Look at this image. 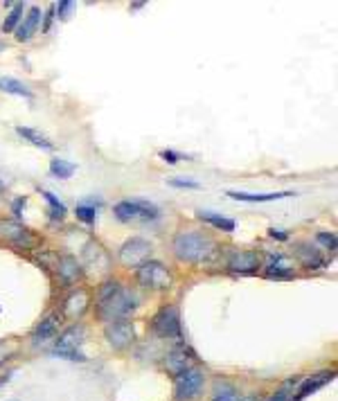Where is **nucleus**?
<instances>
[{"label":"nucleus","instance_id":"obj_34","mask_svg":"<svg viewBox=\"0 0 338 401\" xmlns=\"http://www.w3.org/2000/svg\"><path fill=\"white\" fill-rule=\"evenodd\" d=\"M172 187H183V190H199V181H192V178H169L167 181Z\"/></svg>","mask_w":338,"mask_h":401},{"label":"nucleus","instance_id":"obj_15","mask_svg":"<svg viewBox=\"0 0 338 401\" xmlns=\"http://www.w3.org/2000/svg\"><path fill=\"white\" fill-rule=\"evenodd\" d=\"M336 372H320V374H313L311 379L302 381L300 386H297L295 395H291V399L289 401H304L309 395H313V392H318L320 388H325L329 381H334Z\"/></svg>","mask_w":338,"mask_h":401},{"label":"nucleus","instance_id":"obj_38","mask_svg":"<svg viewBox=\"0 0 338 401\" xmlns=\"http://www.w3.org/2000/svg\"><path fill=\"white\" fill-rule=\"evenodd\" d=\"M269 235H271V237H275L278 241H286V239H289V235H286V232L275 230V228H271V230H269Z\"/></svg>","mask_w":338,"mask_h":401},{"label":"nucleus","instance_id":"obj_29","mask_svg":"<svg viewBox=\"0 0 338 401\" xmlns=\"http://www.w3.org/2000/svg\"><path fill=\"white\" fill-rule=\"evenodd\" d=\"M295 386H297V379H289V381H284V383H282V388H280L269 401H289V399H291V392H293Z\"/></svg>","mask_w":338,"mask_h":401},{"label":"nucleus","instance_id":"obj_36","mask_svg":"<svg viewBox=\"0 0 338 401\" xmlns=\"http://www.w3.org/2000/svg\"><path fill=\"white\" fill-rule=\"evenodd\" d=\"M70 7H72V3H68V0H63V3L54 5V12L59 14V19H66L68 12H70Z\"/></svg>","mask_w":338,"mask_h":401},{"label":"nucleus","instance_id":"obj_35","mask_svg":"<svg viewBox=\"0 0 338 401\" xmlns=\"http://www.w3.org/2000/svg\"><path fill=\"white\" fill-rule=\"evenodd\" d=\"M54 5L50 7V10L45 12V16H43V23H41V30L43 32H50V28H52V19H54Z\"/></svg>","mask_w":338,"mask_h":401},{"label":"nucleus","instance_id":"obj_10","mask_svg":"<svg viewBox=\"0 0 338 401\" xmlns=\"http://www.w3.org/2000/svg\"><path fill=\"white\" fill-rule=\"evenodd\" d=\"M225 266L235 275H253L260 271L262 255L257 250H235L225 261Z\"/></svg>","mask_w":338,"mask_h":401},{"label":"nucleus","instance_id":"obj_22","mask_svg":"<svg viewBox=\"0 0 338 401\" xmlns=\"http://www.w3.org/2000/svg\"><path fill=\"white\" fill-rule=\"evenodd\" d=\"M16 133H19L23 140H27L30 144L38 147V149H45V151H52L54 144L47 140L43 133H38L36 129H30V127H16Z\"/></svg>","mask_w":338,"mask_h":401},{"label":"nucleus","instance_id":"obj_26","mask_svg":"<svg viewBox=\"0 0 338 401\" xmlns=\"http://www.w3.org/2000/svg\"><path fill=\"white\" fill-rule=\"evenodd\" d=\"M50 171H52V176L61 178V181H66V178H70L72 174H75L77 167L72 165V162H68V160L52 158V162H50Z\"/></svg>","mask_w":338,"mask_h":401},{"label":"nucleus","instance_id":"obj_7","mask_svg":"<svg viewBox=\"0 0 338 401\" xmlns=\"http://www.w3.org/2000/svg\"><path fill=\"white\" fill-rule=\"evenodd\" d=\"M151 252H154V243L149 239H144V237H131V239H126L120 246L117 257L128 268H140L142 264L149 261Z\"/></svg>","mask_w":338,"mask_h":401},{"label":"nucleus","instance_id":"obj_28","mask_svg":"<svg viewBox=\"0 0 338 401\" xmlns=\"http://www.w3.org/2000/svg\"><path fill=\"white\" fill-rule=\"evenodd\" d=\"M21 16H23V3H16L14 10L7 14V19L3 21V32H5V34H10V32H14L16 28H19Z\"/></svg>","mask_w":338,"mask_h":401},{"label":"nucleus","instance_id":"obj_1","mask_svg":"<svg viewBox=\"0 0 338 401\" xmlns=\"http://www.w3.org/2000/svg\"><path fill=\"white\" fill-rule=\"evenodd\" d=\"M138 296L131 289H124L122 284L115 280L102 282L98 291V316L104 323H115L124 321L126 316H131L138 309Z\"/></svg>","mask_w":338,"mask_h":401},{"label":"nucleus","instance_id":"obj_2","mask_svg":"<svg viewBox=\"0 0 338 401\" xmlns=\"http://www.w3.org/2000/svg\"><path fill=\"white\" fill-rule=\"evenodd\" d=\"M172 248L179 261L203 264V261H210L216 252V241L210 235H205L201 230H181L174 237Z\"/></svg>","mask_w":338,"mask_h":401},{"label":"nucleus","instance_id":"obj_23","mask_svg":"<svg viewBox=\"0 0 338 401\" xmlns=\"http://www.w3.org/2000/svg\"><path fill=\"white\" fill-rule=\"evenodd\" d=\"M282 261H284V257H273V261L269 264L267 268V275L269 280H291V277H295V268L291 266H282Z\"/></svg>","mask_w":338,"mask_h":401},{"label":"nucleus","instance_id":"obj_8","mask_svg":"<svg viewBox=\"0 0 338 401\" xmlns=\"http://www.w3.org/2000/svg\"><path fill=\"white\" fill-rule=\"evenodd\" d=\"M205 386V374L201 367L192 365L185 372L176 376V388H174V397L176 401H192L196 399Z\"/></svg>","mask_w":338,"mask_h":401},{"label":"nucleus","instance_id":"obj_25","mask_svg":"<svg viewBox=\"0 0 338 401\" xmlns=\"http://www.w3.org/2000/svg\"><path fill=\"white\" fill-rule=\"evenodd\" d=\"M212 401H239L235 383H230V381H214Z\"/></svg>","mask_w":338,"mask_h":401},{"label":"nucleus","instance_id":"obj_9","mask_svg":"<svg viewBox=\"0 0 338 401\" xmlns=\"http://www.w3.org/2000/svg\"><path fill=\"white\" fill-rule=\"evenodd\" d=\"M151 334L158 338H181L183 329H181V311L179 307L167 305L158 311L151 321Z\"/></svg>","mask_w":338,"mask_h":401},{"label":"nucleus","instance_id":"obj_33","mask_svg":"<svg viewBox=\"0 0 338 401\" xmlns=\"http://www.w3.org/2000/svg\"><path fill=\"white\" fill-rule=\"evenodd\" d=\"M160 158L167 160V162H172V165H176L179 160H192V155L179 153V151H174V149H163V151H160Z\"/></svg>","mask_w":338,"mask_h":401},{"label":"nucleus","instance_id":"obj_4","mask_svg":"<svg viewBox=\"0 0 338 401\" xmlns=\"http://www.w3.org/2000/svg\"><path fill=\"white\" fill-rule=\"evenodd\" d=\"M113 215L117 217V221H122V224H131V221L149 224V221H156L160 217V210L149 201L126 199V201H120L117 206L113 208Z\"/></svg>","mask_w":338,"mask_h":401},{"label":"nucleus","instance_id":"obj_13","mask_svg":"<svg viewBox=\"0 0 338 401\" xmlns=\"http://www.w3.org/2000/svg\"><path fill=\"white\" fill-rule=\"evenodd\" d=\"M91 307V293L86 289H72L61 305V316L66 318H82Z\"/></svg>","mask_w":338,"mask_h":401},{"label":"nucleus","instance_id":"obj_14","mask_svg":"<svg viewBox=\"0 0 338 401\" xmlns=\"http://www.w3.org/2000/svg\"><path fill=\"white\" fill-rule=\"evenodd\" d=\"M56 280H59L61 286H75L79 280L84 277L82 266H79V259L72 255H63L56 261Z\"/></svg>","mask_w":338,"mask_h":401},{"label":"nucleus","instance_id":"obj_18","mask_svg":"<svg viewBox=\"0 0 338 401\" xmlns=\"http://www.w3.org/2000/svg\"><path fill=\"white\" fill-rule=\"evenodd\" d=\"M293 255L302 261L304 268H320V266L327 264L313 243H297V246L293 248Z\"/></svg>","mask_w":338,"mask_h":401},{"label":"nucleus","instance_id":"obj_6","mask_svg":"<svg viewBox=\"0 0 338 401\" xmlns=\"http://www.w3.org/2000/svg\"><path fill=\"white\" fill-rule=\"evenodd\" d=\"M0 237L23 250H32V248L41 246V241H43L41 237L34 230H30L27 226L19 224V221H10V219H0Z\"/></svg>","mask_w":338,"mask_h":401},{"label":"nucleus","instance_id":"obj_30","mask_svg":"<svg viewBox=\"0 0 338 401\" xmlns=\"http://www.w3.org/2000/svg\"><path fill=\"white\" fill-rule=\"evenodd\" d=\"M75 215L79 221H84L86 226L95 224V219H98V208H91V206H77Z\"/></svg>","mask_w":338,"mask_h":401},{"label":"nucleus","instance_id":"obj_19","mask_svg":"<svg viewBox=\"0 0 338 401\" xmlns=\"http://www.w3.org/2000/svg\"><path fill=\"white\" fill-rule=\"evenodd\" d=\"M38 23H41V10H38V7H30L25 21L19 23V28L14 30L16 39H19V41H30L32 36H34Z\"/></svg>","mask_w":338,"mask_h":401},{"label":"nucleus","instance_id":"obj_20","mask_svg":"<svg viewBox=\"0 0 338 401\" xmlns=\"http://www.w3.org/2000/svg\"><path fill=\"white\" fill-rule=\"evenodd\" d=\"M228 199L235 201H246V203H269V201H278V199H289L293 196V192H271V194H248V192H225Z\"/></svg>","mask_w":338,"mask_h":401},{"label":"nucleus","instance_id":"obj_17","mask_svg":"<svg viewBox=\"0 0 338 401\" xmlns=\"http://www.w3.org/2000/svg\"><path fill=\"white\" fill-rule=\"evenodd\" d=\"M59 325H61L59 311H52V314H47L43 321L36 325V329H34V343H47L50 338H54L56 334H59Z\"/></svg>","mask_w":338,"mask_h":401},{"label":"nucleus","instance_id":"obj_32","mask_svg":"<svg viewBox=\"0 0 338 401\" xmlns=\"http://www.w3.org/2000/svg\"><path fill=\"white\" fill-rule=\"evenodd\" d=\"M316 243H320L323 248L327 250H336V235L334 232H318L316 235Z\"/></svg>","mask_w":338,"mask_h":401},{"label":"nucleus","instance_id":"obj_21","mask_svg":"<svg viewBox=\"0 0 338 401\" xmlns=\"http://www.w3.org/2000/svg\"><path fill=\"white\" fill-rule=\"evenodd\" d=\"M196 217L201 221H205L207 226H214L216 230H223V232H235V221L228 219V217H221V215H214V212H207V210H199Z\"/></svg>","mask_w":338,"mask_h":401},{"label":"nucleus","instance_id":"obj_24","mask_svg":"<svg viewBox=\"0 0 338 401\" xmlns=\"http://www.w3.org/2000/svg\"><path fill=\"white\" fill-rule=\"evenodd\" d=\"M0 91L3 93H10V95H19V97H25V100H34V93L23 84L19 79H12V77H3L0 79Z\"/></svg>","mask_w":338,"mask_h":401},{"label":"nucleus","instance_id":"obj_37","mask_svg":"<svg viewBox=\"0 0 338 401\" xmlns=\"http://www.w3.org/2000/svg\"><path fill=\"white\" fill-rule=\"evenodd\" d=\"M25 203H27L25 196H19V199H16V201L12 203V206H14V215H21L23 208H25Z\"/></svg>","mask_w":338,"mask_h":401},{"label":"nucleus","instance_id":"obj_11","mask_svg":"<svg viewBox=\"0 0 338 401\" xmlns=\"http://www.w3.org/2000/svg\"><path fill=\"white\" fill-rule=\"evenodd\" d=\"M104 334H106V340L113 349H126V347H131V343L135 340V327L128 318L109 323Z\"/></svg>","mask_w":338,"mask_h":401},{"label":"nucleus","instance_id":"obj_31","mask_svg":"<svg viewBox=\"0 0 338 401\" xmlns=\"http://www.w3.org/2000/svg\"><path fill=\"white\" fill-rule=\"evenodd\" d=\"M54 356H59V358H66V361H86V354H82V349H56L52 351Z\"/></svg>","mask_w":338,"mask_h":401},{"label":"nucleus","instance_id":"obj_16","mask_svg":"<svg viewBox=\"0 0 338 401\" xmlns=\"http://www.w3.org/2000/svg\"><path fill=\"white\" fill-rule=\"evenodd\" d=\"M86 338V327L84 325H70L63 329L56 340V349H82V343Z\"/></svg>","mask_w":338,"mask_h":401},{"label":"nucleus","instance_id":"obj_5","mask_svg":"<svg viewBox=\"0 0 338 401\" xmlns=\"http://www.w3.org/2000/svg\"><path fill=\"white\" fill-rule=\"evenodd\" d=\"M135 280H138L140 286L151 291H165L172 286V271L158 259H149L147 264H142L138 271H135Z\"/></svg>","mask_w":338,"mask_h":401},{"label":"nucleus","instance_id":"obj_3","mask_svg":"<svg viewBox=\"0 0 338 401\" xmlns=\"http://www.w3.org/2000/svg\"><path fill=\"white\" fill-rule=\"evenodd\" d=\"M79 266H82V273L86 277H93V280H100V282L111 280L113 259L100 241L86 243L82 250V257H79Z\"/></svg>","mask_w":338,"mask_h":401},{"label":"nucleus","instance_id":"obj_27","mask_svg":"<svg viewBox=\"0 0 338 401\" xmlns=\"http://www.w3.org/2000/svg\"><path fill=\"white\" fill-rule=\"evenodd\" d=\"M41 194H43V199L47 201V203H50V217L56 221V219H63V217H66V206H63V203L59 201V199H56V196L52 194V192H47V190H41Z\"/></svg>","mask_w":338,"mask_h":401},{"label":"nucleus","instance_id":"obj_12","mask_svg":"<svg viewBox=\"0 0 338 401\" xmlns=\"http://www.w3.org/2000/svg\"><path fill=\"white\" fill-rule=\"evenodd\" d=\"M196 361V354L194 349H192L190 345H185V343H181V345H176L174 349L167 351L165 356V367L169 374L179 376L181 372H185L188 367H192V363Z\"/></svg>","mask_w":338,"mask_h":401}]
</instances>
